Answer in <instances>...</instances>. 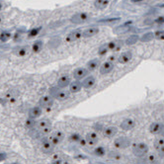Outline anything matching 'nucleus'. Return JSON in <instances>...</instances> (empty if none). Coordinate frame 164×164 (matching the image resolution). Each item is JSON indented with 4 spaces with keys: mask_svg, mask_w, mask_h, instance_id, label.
I'll use <instances>...</instances> for the list:
<instances>
[{
    "mask_svg": "<svg viewBox=\"0 0 164 164\" xmlns=\"http://www.w3.org/2000/svg\"><path fill=\"white\" fill-rule=\"evenodd\" d=\"M103 137L106 138H112L118 134V127L115 126H110L103 129Z\"/></svg>",
    "mask_w": 164,
    "mask_h": 164,
    "instance_id": "nucleus-15",
    "label": "nucleus"
},
{
    "mask_svg": "<svg viewBox=\"0 0 164 164\" xmlns=\"http://www.w3.org/2000/svg\"><path fill=\"white\" fill-rule=\"evenodd\" d=\"M131 58H133V53L131 51H124V53L118 55V62L121 63V65H127L131 61Z\"/></svg>",
    "mask_w": 164,
    "mask_h": 164,
    "instance_id": "nucleus-13",
    "label": "nucleus"
},
{
    "mask_svg": "<svg viewBox=\"0 0 164 164\" xmlns=\"http://www.w3.org/2000/svg\"><path fill=\"white\" fill-rule=\"evenodd\" d=\"M114 66H115V65L106 61L105 62H103L102 65H100V74H102V75L109 74L110 72H112V70L114 69Z\"/></svg>",
    "mask_w": 164,
    "mask_h": 164,
    "instance_id": "nucleus-17",
    "label": "nucleus"
},
{
    "mask_svg": "<svg viewBox=\"0 0 164 164\" xmlns=\"http://www.w3.org/2000/svg\"><path fill=\"white\" fill-rule=\"evenodd\" d=\"M82 138V135H80L79 134H77V133H74V134H71L70 135H69V138H68V139H69V141H71L72 143H78V141H80V138Z\"/></svg>",
    "mask_w": 164,
    "mask_h": 164,
    "instance_id": "nucleus-33",
    "label": "nucleus"
},
{
    "mask_svg": "<svg viewBox=\"0 0 164 164\" xmlns=\"http://www.w3.org/2000/svg\"><path fill=\"white\" fill-rule=\"evenodd\" d=\"M154 23H156V24H164V17H159L157 19H155Z\"/></svg>",
    "mask_w": 164,
    "mask_h": 164,
    "instance_id": "nucleus-43",
    "label": "nucleus"
},
{
    "mask_svg": "<svg viewBox=\"0 0 164 164\" xmlns=\"http://www.w3.org/2000/svg\"><path fill=\"white\" fill-rule=\"evenodd\" d=\"M71 77L70 75L68 74H62L61 77L58 79V82H57V85L58 88H61V89H65V88L68 87L69 84L71 83Z\"/></svg>",
    "mask_w": 164,
    "mask_h": 164,
    "instance_id": "nucleus-10",
    "label": "nucleus"
},
{
    "mask_svg": "<svg viewBox=\"0 0 164 164\" xmlns=\"http://www.w3.org/2000/svg\"><path fill=\"white\" fill-rule=\"evenodd\" d=\"M50 126H51V122L50 121L49 119H42V120H39V121H37V125H36V127H37L39 130L45 129V127H50Z\"/></svg>",
    "mask_w": 164,
    "mask_h": 164,
    "instance_id": "nucleus-27",
    "label": "nucleus"
},
{
    "mask_svg": "<svg viewBox=\"0 0 164 164\" xmlns=\"http://www.w3.org/2000/svg\"><path fill=\"white\" fill-rule=\"evenodd\" d=\"M50 164H62V160L61 158H58V157H57V158H54L53 161H51Z\"/></svg>",
    "mask_w": 164,
    "mask_h": 164,
    "instance_id": "nucleus-42",
    "label": "nucleus"
},
{
    "mask_svg": "<svg viewBox=\"0 0 164 164\" xmlns=\"http://www.w3.org/2000/svg\"><path fill=\"white\" fill-rule=\"evenodd\" d=\"M133 152L135 156L143 157L149 152V147L145 142H138L133 145Z\"/></svg>",
    "mask_w": 164,
    "mask_h": 164,
    "instance_id": "nucleus-2",
    "label": "nucleus"
},
{
    "mask_svg": "<svg viewBox=\"0 0 164 164\" xmlns=\"http://www.w3.org/2000/svg\"><path fill=\"white\" fill-rule=\"evenodd\" d=\"M113 145L117 149H126L131 145V141L127 137H120L115 139Z\"/></svg>",
    "mask_w": 164,
    "mask_h": 164,
    "instance_id": "nucleus-4",
    "label": "nucleus"
},
{
    "mask_svg": "<svg viewBox=\"0 0 164 164\" xmlns=\"http://www.w3.org/2000/svg\"><path fill=\"white\" fill-rule=\"evenodd\" d=\"M41 148H42V150L45 153H50V152H53V150L54 148V145L49 141V139L47 138V139H45V141L42 142Z\"/></svg>",
    "mask_w": 164,
    "mask_h": 164,
    "instance_id": "nucleus-22",
    "label": "nucleus"
},
{
    "mask_svg": "<svg viewBox=\"0 0 164 164\" xmlns=\"http://www.w3.org/2000/svg\"><path fill=\"white\" fill-rule=\"evenodd\" d=\"M147 160H148L149 162H155L157 160V155L154 154V153H147Z\"/></svg>",
    "mask_w": 164,
    "mask_h": 164,
    "instance_id": "nucleus-38",
    "label": "nucleus"
},
{
    "mask_svg": "<svg viewBox=\"0 0 164 164\" xmlns=\"http://www.w3.org/2000/svg\"><path fill=\"white\" fill-rule=\"evenodd\" d=\"M160 134H161V137H164V125H163V127H162V130H161Z\"/></svg>",
    "mask_w": 164,
    "mask_h": 164,
    "instance_id": "nucleus-48",
    "label": "nucleus"
},
{
    "mask_svg": "<svg viewBox=\"0 0 164 164\" xmlns=\"http://www.w3.org/2000/svg\"><path fill=\"white\" fill-rule=\"evenodd\" d=\"M6 157H7V155H6L5 152H0V162H2V161L5 160Z\"/></svg>",
    "mask_w": 164,
    "mask_h": 164,
    "instance_id": "nucleus-44",
    "label": "nucleus"
},
{
    "mask_svg": "<svg viewBox=\"0 0 164 164\" xmlns=\"http://www.w3.org/2000/svg\"><path fill=\"white\" fill-rule=\"evenodd\" d=\"M124 44L125 42L121 41V40H113V41H110L109 43L106 44V46L108 47L109 51H114V53H118L122 50V47H124Z\"/></svg>",
    "mask_w": 164,
    "mask_h": 164,
    "instance_id": "nucleus-7",
    "label": "nucleus"
},
{
    "mask_svg": "<svg viewBox=\"0 0 164 164\" xmlns=\"http://www.w3.org/2000/svg\"><path fill=\"white\" fill-rule=\"evenodd\" d=\"M100 32V29L98 26L96 25H92L90 27H88L87 29L83 31V38L88 39V38H93L96 35H98Z\"/></svg>",
    "mask_w": 164,
    "mask_h": 164,
    "instance_id": "nucleus-11",
    "label": "nucleus"
},
{
    "mask_svg": "<svg viewBox=\"0 0 164 164\" xmlns=\"http://www.w3.org/2000/svg\"><path fill=\"white\" fill-rule=\"evenodd\" d=\"M63 138H65V134H63L61 131H54V133L51 134L50 138H47V139H49L54 146L61 145V141H63Z\"/></svg>",
    "mask_w": 164,
    "mask_h": 164,
    "instance_id": "nucleus-6",
    "label": "nucleus"
},
{
    "mask_svg": "<svg viewBox=\"0 0 164 164\" xmlns=\"http://www.w3.org/2000/svg\"><path fill=\"white\" fill-rule=\"evenodd\" d=\"M153 38L159 40V41H164V30H157L153 33Z\"/></svg>",
    "mask_w": 164,
    "mask_h": 164,
    "instance_id": "nucleus-35",
    "label": "nucleus"
},
{
    "mask_svg": "<svg viewBox=\"0 0 164 164\" xmlns=\"http://www.w3.org/2000/svg\"><path fill=\"white\" fill-rule=\"evenodd\" d=\"M96 83V78L93 75H88L82 80V88L84 89H90L92 88Z\"/></svg>",
    "mask_w": 164,
    "mask_h": 164,
    "instance_id": "nucleus-19",
    "label": "nucleus"
},
{
    "mask_svg": "<svg viewBox=\"0 0 164 164\" xmlns=\"http://www.w3.org/2000/svg\"><path fill=\"white\" fill-rule=\"evenodd\" d=\"M3 21H4V16L2 14H0V25L3 23Z\"/></svg>",
    "mask_w": 164,
    "mask_h": 164,
    "instance_id": "nucleus-46",
    "label": "nucleus"
},
{
    "mask_svg": "<svg viewBox=\"0 0 164 164\" xmlns=\"http://www.w3.org/2000/svg\"><path fill=\"white\" fill-rule=\"evenodd\" d=\"M2 7H3V2H2V1H0V11H1Z\"/></svg>",
    "mask_w": 164,
    "mask_h": 164,
    "instance_id": "nucleus-49",
    "label": "nucleus"
},
{
    "mask_svg": "<svg viewBox=\"0 0 164 164\" xmlns=\"http://www.w3.org/2000/svg\"><path fill=\"white\" fill-rule=\"evenodd\" d=\"M70 92L69 90H63V89H61V88H55V91L53 92V97L58 100V101H65V100H67L68 98H70Z\"/></svg>",
    "mask_w": 164,
    "mask_h": 164,
    "instance_id": "nucleus-3",
    "label": "nucleus"
},
{
    "mask_svg": "<svg viewBox=\"0 0 164 164\" xmlns=\"http://www.w3.org/2000/svg\"><path fill=\"white\" fill-rule=\"evenodd\" d=\"M158 151V155L160 157H162V158H164V147H162V148H160L159 150H157Z\"/></svg>",
    "mask_w": 164,
    "mask_h": 164,
    "instance_id": "nucleus-45",
    "label": "nucleus"
},
{
    "mask_svg": "<svg viewBox=\"0 0 164 164\" xmlns=\"http://www.w3.org/2000/svg\"><path fill=\"white\" fill-rule=\"evenodd\" d=\"M88 75H89V71L87 70L86 67H77L72 71V76L75 80L82 81Z\"/></svg>",
    "mask_w": 164,
    "mask_h": 164,
    "instance_id": "nucleus-8",
    "label": "nucleus"
},
{
    "mask_svg": "<svg viewBox=\"0 0 164 164\" xmlns=\"http://www.w3.org/2000/svg\"><path fill=\"white\" fill-rule=\"evenodd\" d=\"M138 41V36L137 35H131V36H130V38L127 39V41L125 42V44L127 46H131V45H134V44H135Z\"/></svg>",
    "mask_w": 164,
    "mask_h": 164,
    "instance_id": "nucleus-34",
    "label": "nucleus"
},
{
    "mask_svg": "<svg viewBox=\"0 0 164 164\" xmlns=\"http://www.w3.org/2000/svg\"><path fill=\"white\" fill-rule=\"evenodd\" d=\"M143 1H145V0H131V2H134V3H141Z\"/></svg>",
    "mask_w": 164,
    "mask_h": 164,
    "instance_id": "nucleus-47",
    "label": "nucleus"
},
{
    "mask_svg": "<svg viewBox=\"0 0 164 164\" xmlns=\"http://www.w3.org/2000/svg\"><path fill=\"white\" fill-rule=\"evenodd\" d=\"M87 145L89 146H96L99 142V135L96 131H90L85 135Z\"/></svg>",
    "mask_w": 164,
    "mask_h": 164,
    "instance_id": "nucleus-9",
    "label": "nucleus"
},
{
    "mask_svg": "<svg viewBox=\"0 0 164 164\" xmlns=\"http://www.w3.org/2000/svg\"><path fill=\"white\" fill-rule=\"evenodd\" d=\"M42 30V27H37V28H33V29H31L29 32H28V37H29L30 39L32 38H35L37 37V36L39 35V33L41 32Z\"/></svg>",
    "mask_w": 164,
    "mask_h": 164,
    "instance_id": "nucleus-30",
    "label": "nucleus"
},
{
    "mask_svg": "<svg viewBox=\"0 0 164 164\" xmlns=\"http://www.w3.org/2000/svg\"><path fill=\"white\" fill-rule=\"evenodd\" d=\"M108 53H109V50H108L106 45H103L98 49V55L99 57H105Z\"/></svg>",
    "mask_w": 164,
    "mask_h": 164,
    "instance_id": "nucleus-36",
    "label": "nucleus"
},
{
    "mask_svg": "<svg viewBox=\"0 0 164 164\" xmlns=\"http://www.w3.org/2000/svg\"><path fill=\"white\" fill-rule=\"evenodd\" d=\"M40 131H41V134H45V135L51 134V131H53V127H51V126L47 127H45V129L40 130Z\"/></svg>",
    "mask_w": 164,
    "mask_h": 164,
    "instance_id": "nucleus-37",
    "label": "nucleus"
},
{
    "mask_svg": "<svg viewBox=\"0 0 164 164\" xmlns=\"http://www.w3.org/2000/svg\"><path fill=\"white\" fill-rule=\"evenodd\" d=\"M69 92L72 94H76L78 92H80L82 89V81L80 80H72L69 84Z\"/></svg>",
    "mask_w": 164,
    "mask_h": 164,
    "instance_id": "nucleus-18",
    "label": "nucleus"
},
{
    "mask_svg": "<svg viewBox=\"0 0 164 164\" xmlns=\"http://www.w3.org/2000/svg\"><path fill=\"white\" fill-rule=\"evenodd\" d=\"M93 153L95 156H98V157H104L105 155L107 154V149L105 148L104 146L102 145H99V146H96L94 150H93Z\"/></svg>",
    "mask_w": 164,
    "mask_h": 164,
    "instance_id": "nucleus-25",
    "label": "nucleus"
},
{
    "mask_svg": "<svg viewBox=\"0 0 164 164\" xmlns=\"http://www.w3.org/2000/svg\"><path fill=\"white\" fill-rule=\"evenodd\" d=\"M101 65V61L98 58H92L90 61H88L86 63V68L89 72H93L96 69H98V67H100Z\"/></svg>",
    "mask_w": 164,
    "mask_h": 164,
    "instance_id": "nucleus-14",
    "label": "nucleus"
},
{
    "mask_svg": "<svg viewBox=\"0 0 164 164\" xmlns=\"http://www.w3.org/2000/svg\"><path fill=\"white\" fill-rule=\"evenodd\" d=\"M12 164H18V163H12Z\"/></svg>",
    "mask_w": 164,
    "mask_h": 164,
    "instance_id": "nucleus-50",
    "label": "nucleus"
},
{
    "mask_svg": "<svg viewBox=\"0 0 164 164\" xmlns=\"http://www.w3.org/2000/svg\"><path fill=\"white\" fill-rule=\"evenodd\" d=\"M43 114V109L40 106H37V107H33L31 108L30 111H29V118H32V119H38L42 116Z\"/></svg>",
    "mask_w": 164,
    "mask_h": 164,
    "instance_id": "nucleus-21",
    "label": "nucleus"
},
{
    "mask_svg": "<svg viewBox=\"0 0 164 164\" xmlns=\"http://www.w3.org/2000/svg\"><path fill=\"white\" fill-rule=\"evenodd\" d=\"M36 125H37V121H36L35 119H32V118H28L25 122V127L29 130H32L33 127H35Z\"/></svg>",
    "mask_w": 164,
    "mask_h": 164,
    "instance_id": "nucleus-32",
    "label": "nucleus"
},
{
    "mask_svg": "<svg viewBox=\"0 0 164 164\" xmlns=\"http://www.w3.org/2000/svg\"><path fill=\"white\" fill-rule=\"evenodd\" d=\"M154 147L156 150H159L162 147H164V137L157 138L154 141Z\"/></svg>",
    "mask_w": 164,
    "mask_h": 164,
    "instance_id": "nucleus-31",
    "label": "nucleus"
},
{
    "mask_svg": "<svg viewBox=\"0 0 164 164\" xmlns=\"http://www.w3.org/2000/svg\"><path fill=\"white\" fill-rule=\"evenodd\" d=\"M109 0H95L94 7L97 10H105L109 6Z\"/></svg>",
    "mask_w": 164,
    "mask_h": 164,
    "instance_id": "nucleus-23",
    "label": "nucleus"
},
{
    "mask_svg": "<svg viewBox=\"0 0 164 164\" xmlns=\"http://www.w3.org/2000/svg\"><path fill=\"white\" fill-rule=\"evenodd\" d=\"M77 145H78L79 146H80V147H85V146H87L88 145H87L86 138L82 137V138H80V141H78V143H77Z\"/></svg>",
    "mask_w": 164,
    "mask_h": 164,
    "instance_id": "nucleus-41",
    "label": "nucleus"
},
{
    "mask_svg": "<svg viewBox=\"0 0 164 164\" xmlns=\"http://www.w3.org/2000/svg\"><path fill=\"white\" fill-rule=\"evenodd\" d=\"M12 37H13V35H12L11 32L4 31V32H2L1 34H0V42H1V43H6V42L9 41V40H11Z\"/></svg>",
    "mask_w": 164,
    "mask_h": 164,
    "instance_id": "nucleus-28",
    "label": "nucleus"
},
{
    "mask_svg": "<svg viewBox=\"0 0 164 164\" xmlns=\"http://www.w3.org/2000/svg\"><path fill=\"white\" fill-rule=\"evenodd\" d=\"M108 155H109V158L114 161H120L122 159V155L118 151H110Z\"/></svg>",
    "mask_w": 164,
    "mask_h": 164,
    "instance_id": "nucleus-29",
    "label": "nucleus"
},
{
    "mask_svg": "<svg viewBox=\"0 0 164 164\" xmlns=\"http://www.w3.org/2000/svg\"><path fill=\"white\" fill-rule=\"evenodd\" d=\"M30 53V47L28 46H23V47H20L16 50V54L18 55L20 58H25L27 57L28 54Z\"/></svg>",
    "mask_w": 164,
    "mask_h": 164,
    "instance_id": "nucleus-24",
    "label": "nucleus"
},
{
    "mask_svg": "<svg viewBox=\"0 0 164 164\" xmlns=\"http://www.w3.org/2000/svg\"><path fill=\"white\" fill-rule=\"evenodd\" d=\"M54 97L51 95H45L43 97L40 98L39 100V105L41 108H49L51 107L54 104Z\"/></svg>",
    "mask_w": 164,
    "mask_h": 164,
    "instance_id": "nucleus-12",
    "label": "nucleus"
},
{
    "mask_svg": "<svg viewBox=\"0 0 164 164\" xmlns=\"http://www.w3.org/2000/svg\"><path fill=\"white\" fill-rule=\"evenodd\" d=\"M43 47H44L43 42L38 40V41H35L33 43V45H32V47H31V51L35 54H39L40 51L43 50Z\"/></svg>",
    "mask_w": 164,
    "mask_h": 164,
    "instance_id": "nucleus-26",
    "label": "nucleus"
},
{
    "mask_svg": "<svg viewBox=\"0 0 164 164\" xmlns=\"http://www.w3.org/2000/svg\"><path fill=\"white\" fill-rule=\"evenodd\" d=\"M90 19L91 16L87 12H79V13H76L73 16H71L70 22L74 24V25H82V24L89 21Z\"/></svg>",
    "mask_w": 164,
    "mask_h": 164,
    "instance_id": "nucleus-1",
    "label": "nucleus"
},
{
    "mask_svg": "<svg viewBox=\"0 0 164 164\" xmlns=\"http://www.w3.org/2000/svg\"><path fill=\"white\" fill-rule=\"evenodd\" d=\"M108 61L111 62V63H113V65H115L116 62H118V55H116V54H111L108 57V59H107Z\"/></svg>",
    "mask_w": 164,
    "mask_h": 164,
    "instance_id": "nucleus-39",
    "label": "nucleus"
},
{
    "mask_svg": "<svg viewBox=\"0 0 164 164\" xmlns=\"http://www.w3.org/2000/svg\"><path fill=\"white\" fill-rule=\"evenodd\" d=\"M120 127H121V129L124 131H131L135 127V121L131 118H127L121 123Z\"/></svg>",
    "mask_w": 164,
    "mask_h": 164,
    "instance_id": "nucleus-16",
    "label": "nucleus"
},
{
    "mask_svg": "<svg viewBox=\"0 0 164 164\" xmlns=\"http://www.w3.org/2000/svg\"><path fill=\"white\" fill-rule=\"evenodd\" d=\"M151 39H153V33H148L143 36V38H141V41L143 42H148Z\"/></svg>",
    "mask_w": 164,
    "mask_h": 164,
    "instance_id": "nucleus-40",
    "label": "nucleus"
},
{
    "mask_svg": "<svg viewBox=\"0 0 164 164\" xmlns=\"http://www.w3.org/2000/svg\"><path fill=\"white\" fill-rule=\"evenodd\" d=\"M82 38H83V31L80 29H76L66 35L65 42L66 43H74V42L79 41V40Z\"/></svg>",
    "mask_w": 164,
    "mask_h": 164,
    "instance_id": "nucleus-5",
    "label": "nucleus"
},
{
    "mask_svg": "<svg viewBox=\"0 0 164 164\" xmlns=\"http://www.w3.org/2000/svg\"><path fill=\"white\" fill-rule=\"evenodd\" d=\"M162 127H163V124L161 122H153L149 126V131L152 134H159L161 133Z\"/></svg>",
    "mask_w": 164,
    "mask_h": 164,
    "instance_id": "nucleus-20",
    "label": "nucleus"
}]
</instances>
